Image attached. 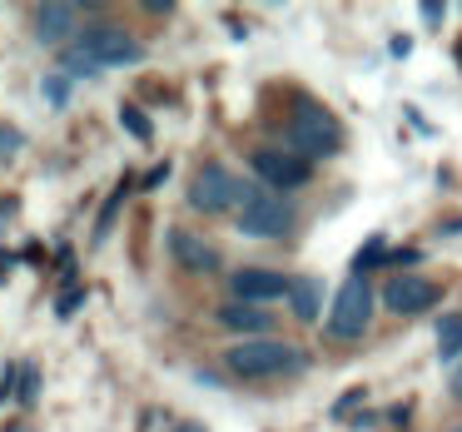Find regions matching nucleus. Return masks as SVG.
I'll list each match as a JSON object with an SVG mask.
<instances>
[{
  "label": "nucleus",
  "mask_w": 462,
  "mask_h": 432,
  "mask_svg": "<svg viewBox=\"0 0 462 432\" xmlns=\"http://www.w3.org/2000/svg\"><path fill=\"white\" fill-rule=\"evenodd\" d=\"M180 432H204V427H199V422H184V427H180Z\"/></svg>",
  "instance_id": "24"
},
{
  "label": "nucleus",
  "mask_w": 462,
  "mask_h": 432,
  "mask_svg": "<svg viewBox=\"0 0 462 432\" xmlns=\"http://www.w3.org/2000/svg\"><path fill=\"white\" fill-rule=\"evenodd\" d=\"M438 299H442V289L432 279H422V273H398V279L383 283V308H393L398 318L438 308Z\"/></svg>",
  "instance_id": "7"
},
{
  "label": "nucleus",
  "mask_w": 462,
  "mask_h": 432,
  "mask_svg": "<svg viewBox=\"0 0 462 432\" xmlns=\"http://www.w3.org/2000/svg\"><path fill=\"white\" fill-rule=\"evenodd\" d=\"M75 21H80V5H70V0H45V5L31 11V31L41 45H70L80 35Z\"/></svg>",
  "instance_id": "10"
},
{
  "label": "nucleus",
  "mask_w": 462,
  "mask_h": 432,
  "mask_svg": "<svg viewBox=\"0 0 462 432\" xmlns=\"http://www.w3.org/2000/svg\"><path fill=\"white\" fill-rule=\"evenodd\" d=\"M373 308H378V293L368 289V279H358V273H348V279L338 283V293H333L328 338H358V333H368V323H373Z\"/></svg>",
  "instance_id": "4"
},
{
  "label": "nucleus",
  "mask_w": 462,
  "mask_h": 432,
  "mask_svg": "<svg viewBox=\"0 0 462 432\" xmlns=\"http://www.w3.org/2000/svg\"><path fill=\"white\" fill-rule=\"evenodd\" d=\"M80 303H85V289H75L70 299H60V308H55V313H60V318H70V313L80 308Z\"/></svg>",
  "instance_id": "22"
},
{
  "label": "nucleus",
  "mask_w": 462,
  "mask_h": 432,
  "mask_svg": "<svg viewBox=\"0 0 462 432\" xmlns=\"http://www.w3.org/2000/svg\"><path fill=\"white\" fill-rule=\"evenodd\" d=\"M170 253H174V259H180L189 273H219V269H224L219 249H214L209 239H199V234H189V229H170Z\"/></svg>",
  "instance_id": "11"
},
{
  "label": "nucleus",
  "mask_w": 462,
  "mask_h": 432,
  "mask_svg": "<svg viewBox=\"0 0 462 432\" xmlns=\"http://www.w3.org/2000/svg\"><path fill=\"white\" fill-rule=\"evenodd\" d=\"M457 432H462V427H457Z\"/></svg>",
  "instance_id": "26"
},
{
  "label": "nucleus",
  "mask_w": 462,
  "mask_h": 432,
  "mask_svg": "<svg viewBox=\"0 0 462 432\" xmlns=\"http://www.w3.org/2000/svg\"><path fill=\"white\" fill-rule=\"evenodd\" d=\"M438 358H462V313H448L438 323Z\"/></svg>",
  "instance_id": "14"
},
{
  "label": "nucleus",
  "mask_w": 462,
  "mask_h": 432,
  "mask_svg": "<svg viewBox=\"0 0 462 432\" xmlns=\"http://www.w3.org/2000/svg\"><path fill=\"white\" fill-rule=\"evenodd\" d=\"M358 402H363V388H353V392H343V398H338V402H333V418H343V412H353V408H358Z\"/></svg>",
  "instance_id": "21"
},
{
  "label": "nucleus",
  "mask_w": 462,
  "mask_h": 432,
  "mask_svg": "<svg viewBox=\"0 0 462 432\" xmlns=\"http://www.w3.org/2000/svg\"><path fill=\"white\" fill-rule=\"evenodd\" d=\"M41 90H45V100H51V110H65V105H70L75 80H70V75H60V70H51V75L41 80Z\"/></svg>",
  "instance_id": "15"
},
{
  "label": "nucleus",
  "mask_w": 462,
  "mask_h": 432,
  "mask_svg": "<svg viewBox=\"0 0 462 432\" xmlns=\"http://www.w3.org/2000/svg\"><path fill=\"white\" fill-rule=\"evenodd\" d=\"M452 398H462V363L452 368Z\"/></svg>",
  "instance_id": "23"
},
{
  "label": "nucleus",
  "mask_w": 462,
  "mask_h": 432,
  "mask_svg": "<svg viewBox=\"0 0 462 432\" xmlns=\"http://www.w3.org/2000/svg\"><path fill=\"white\" fill-rule=\"evenodd\" d=\"M289 303H293V318L299 323H313L323 313V289H319V279H299L289 289Z\"/></svg>",
  "instance_id": "13"
},
{
  "label": "nucleus",
  "mask_w": 462,
  "mask_h": 432,
  "mask_svg": "<svg viewBox=\"0 0 462 432\" xmlns=\"http://www.w3.org/2000/svg\"><path fill=\"white\" fill-rule=\"evenodd\" d=\"M303 348H293V343L283 338H244L234 343V348H224V368L234 372V378H283V372H303Z\"/></svg>",
  "instance_id": "1"
},
{
  "label": "nucleus",
  "mask_w": 462,
  "mask_h": 432,
  "mask_svg": "<svg viewBox=\"0 0 462 432\" xmlns=\"http://www.w3.org/2000/svg\"><path fill=\"white\" fill-rule=\"evenodd\" d=\"M120 124H125V130H130V134H134V140H144V144H150V140H154V130H150V120H144V115H140V110H120Z\"/></svg>",
  "instance_id": "18"
},
{
  "label": "nucleus",
  "mask_w": 462,
  "mask_h": 432,
  "mask_svg": "<svg viewBox=\"0 0 462 432\" xmlns=\"http://www.w3.org/2000/svg\"><path fill=\"white\" fill-rule=\"evenodd\" d=\"M15 398H21L25 408L41 398V372H35V363H21V368H15Z\"/></svg>",
  "instance_id": "16"
},
{
  "label": "nucleus",
  "mask_w": 462,
  "mask_h": 432,
  "mask_svg": "<svg viewBox=\"0 0 462 432\" xmlns=\"http://www.w3.org/2000/svg\"><path fill=\"white\" fill-rule=\"evenodd\" d=\"M244 194H249V184L239 179L234 170H224V164H204L199 174L189 179V204L199 214H239Z\"/></svg>",
  "instance_id": "6"
},
{
  "label": "nucleus",
  "mask_w": 462,
  "mask_h": 432,
  "mask_svg": "<svg viewBox=\"0 0 462 432\" xmlns=\"http://www.w3.org/2000/svg\"><path fill=\"white\" fill-rule=\"evenodd\" d=\"M293 283L279 269H234L229 273V293L234 303H254V308H269L273 299H289Z\"/></svg>",
  "instance_id": "9"
},
{
  "label": "nucleus",
  "mask_w": 462,
  "mask_h": 432,
  "mask_svg": "<svg viewBox=\"0 0 462 432\" xmlns=\"http://www.w3.org/2000/svg\"><path fill=\"white\" fill-rule=\"evenodd\" d=\"M373 263H388V244H383V239H368V244H363L358 259H353V273H358V279H368Z\"/></svg>",
  "instance_id": "17"
},
{
  "label": "nucleus",
  "mask_w": 462,
  "mask_h": 432,
  "mask_svg": "<svg viewBox=\"0 0 462 432\" xmlns=\"http://www.w3.org/2000/svg\"><path fill=\"white\" fill-rule=\"evenodd\" d=\"M289 150L299 154V160H333V154L343 150V124L333 120V110L303 100L289 120Z\"/></svg>",
  "instance_id": "2"
},
{
  "label": "nucleus",
  "mask_w": 462,
  "mask_h": 432,
  "mask_svg": "<svg viewBox=\"0 0 462 432\" xmlns=\"http://www.w3.org/2000/svg\"><path fill=\"white\" fill-rule=\"evenodd\" d=\"M457 60H462V51H457Z\"/></svg>",
  "instance_id": "25"
},
{
  "label": "nucleus",
  "mask_w": 462,
  "mask_h": 432,
  "mask_svg": "<svg viewBox=\"0 0 462 432\" xmlns=\"http://www.w3.org/2000/svg\"><path fill=\"white\" fill-rule=\"evenodd\" d=\"M70 45H80V51L90 55L100 70H120V65H140V60H144V45L134 41L125 25H110V21H105V25H90V31H80Z\"/></svg>",
  "instance_id": "5"
},
{
  "label": "nucleus",
  "mask_w": 462,
  "mask_h": 432,
  "mask_svg": "<svg viewBox=\"0 0 462 432\" xmlns=\"http://www.w3.org/2000/svg\"><path fill=\"white\" fill-rule=\"evenodd\" d=\"M234 224H239L244 239H283L293 229V204L273 189H249L239 214H234Z\"/></svg>",
  "instance_id": "3"
},
{
  "label": "nucleus",
  "mask_w": 462,
  "mask_h": 432,
  "mask_svg": "<svg viewBox=\"0 0 462 432\" xmlns=\"http://www.w3.org/2000/svg\"><path fill=\"white\" fill-rule=\"evenodd\" d=\"M254 174L263 179V189H303V179H309V160H299L293 150H254L249 154Z\"/></svg>",
  "instance_id": "8"
},
{
  "label": "nucleus",
  "mask_w": 462,
  "mask_h": 432,
  "mask_svg": "<svg viewBox=\"0 0 462 432\" xmlns=\"http://www.w3.org/2000/svg\"><path fill=\"white\" fill-rule=\"evenodd\" d=\"M15 150H25V134L15 124H0V160H11Z\"/></svg>",
  "instance_id": "19"
},
{
  "label": "nucleus",
  "mask_w": 462,
  "mask_h": 432,
  "mask_svg": "<svg viewBox=\"0 0 462 432\" xmlns=\"http://www.w3.org/2000/svg\"><path fill=\"white\" fill-rule=\"evenodd\" d=\"M418 15L428 25H442V15H448V5H442V0H428V5H418Z\"/></svg>",
  "instance_id": "20"
},
{
  "label": "nucleus",
  "mask_w": 462,
  "mask_h": 432,
  "mask_svg": "<svg viewBox=\"0 0 462 432\" xmlns=\"http://www.w3.org/2000/svg\"><path fill=\"white\" fill-rule=\"evenodd\" d=\"M219 328L229 333H249V338H273V313L269 308H254V303H224L219 308Z\"/></svg>",
  "instance_id": "12"
}]
</instances>
